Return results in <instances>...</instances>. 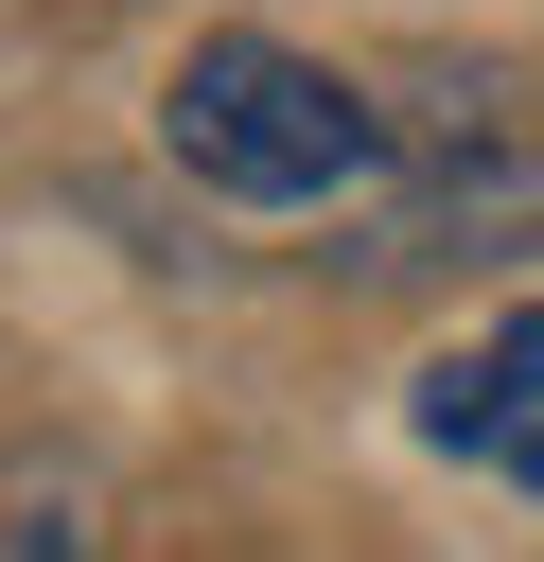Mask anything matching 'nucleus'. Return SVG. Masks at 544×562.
I'll use <instances>...</instances> for the list:
<instances>
[{"label": "nucleus", "instance_id": "nucleus-2", "mask_svg": "<svg viewBox=\"0 0 544 562\" xmlns=\"http://www.w3.org/2000/svg\"><path fill=\"white\" fill-rule=\"evenodd\" d=\"M421 439H439V457H491V474H526V492H544V299L421 369Z\"/></svg>", "mask_w": 544, "mask_h": 562}, {"label": "nucleus", "instance_id": "nucleus-1", "mask_svg": "<svg viewBox=\"0 0 544 562\" xmlns=\"http://www.w3.org/2000/svg\"><path fill=\"white\" fill-rule=\"evenodd\" d=\"M158 140L228 211H351V193H386V105L333 53H298V35H193L175 88H158Z\"/></svg>", "mask_w": 544, "mask_h": 562}]
</instances>
